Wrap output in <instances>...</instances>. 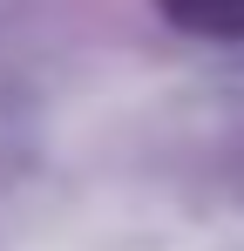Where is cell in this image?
Segmentation results:
<instances>
[{"label":"cell","mask_w":244,"mask_h":251,"mask_svg":"<svg viewBox=\"0 0 244 251\" xmlns=\"http://www.w3.org/2000/svg\"><path fill=\"white\" fill-rule=\"evenodd\" d=\"M163 14L203 41H244V0H163Z\"/></svg>","instance_id":"1"}]
</instances>
